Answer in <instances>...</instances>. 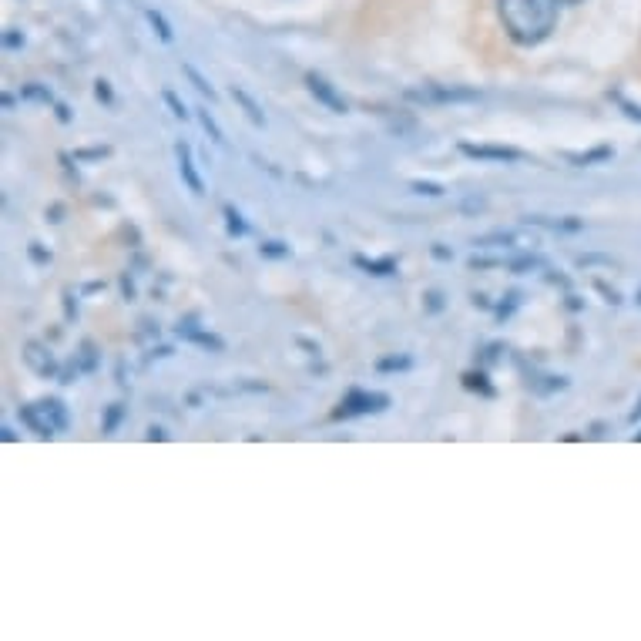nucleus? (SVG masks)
I'll list each match as a JSON object with an SVG mask.
<instances>
[{"instance_id": "4be33fe9", "label": "nucleus", "mask_w": 641, "mask_h": 641, "mask_svg": "<svg viewBox=\"0 0 641 641\" xmlns=\"http://www.w3.org/2000/svg\"><path fill=\"white\" fill-rule=\"evenodd\" d=\"M464 387L474 390V393H484V397H494V387L487 383V376L484 373H474V370H470V373H464Z\"/></svg>"}, {"instance_id": "5701e85b", "label": "nucleus", "mask_w": 641, "mask_h": 641, "mask_svg": "<svg viewBox=\"0 0 641 641\" xmlns=\"http://www.w3.org/2000/svg\"><path fill=\"white\" fill-rule=\"evenodd\" d=\"M259 255L262 259H292V249L286 242H262L259 245Z\"/></svg>"}, {"instance_id": "4c0bfd02", "label": "nucleus", "mask_w": 641, "mask_h": 641, "mask_svg": "<svg viewBox=\"0 0 641 641\" xmlns=\"http://www.w3.org/2000/svg\"><path fill=\"white\" fill-rule=\"evenodd\" d=\"M0 437H4V443H14V440H17V433H14V430H7V427H4V430H0Z\"/></svg>"}, {"instance_id": "9d476101", "label": "nucleus", "mask_w": 641, "mask_h": 641, "mask_svg": "<svg viewBox=\"0 0 641 641\" xmlns=\"http://www.w3.org/2000/svg\"><path fill=\"white\" fill-rule=\"evenodd\" d=\"M232 101L239 104V108H242V114L255 124V128H266V111H262V104H259V101H255L249 91L232 88Z\"/></svg>"}, {"instance_id": "c756f323", "label": "nucleus", "mask_w": 641, "mask_h": 641, "mask_svg": "<svg viewBox=\"0 0 641 641\" xmlns=\"http://www.w3.org/2000/svg\"><path fill=\"white\" fill-rule=\"evenodd\" d=\"M518 302H520V299H518V292H510V296H508V302H500V306H498V310H494V312H498L500 320H508L510 312L518 310Z\"/></svg>"}, {"instance_id": "dca6fc26", "label": "nucleus", "mask_w": 641, "mask_h": 641, "mask_svg": "<svg viewBox=\"0 0 641 641\" xmlns=\"http://www.w3.org/2000/svg\"><path fill=\"white\" fill-rule=\"evenodd\" d=\"M144 17H148V24L155 27V34H158V41H162V44H172V41H175V34H172V24H168L162 14H158V11H144Z\"/></svg>"}, {"instance_id": "423d86ee", "label": "nucleus", "mask_w": 641, "mask_h": 641, "mask_svg": "<svg viewBox=\"0 0 641 641\" xmlns=\"http://www.w3.org/2000/svg\"><path fill=\"white\" fill-rule=\"evenodd\" d=\"M24 363L31 366L34 373L41 376V380H51V376H57V360L51 356V350L41 343H24Z\"/></svg>"}, {"instance_id": "ddd939ff", "label": "nucleus", "mask_w": 641, "mask_h": 641, "mask_svg": "<svg viewBox=\"0 0 641 641\" xmlns=\"http://www.w3.org/2000/svg\"><path fill=\"white\" fill-rule=\"evenodd\" d=\"M356 266L366 269L370 276H393L397 272V259H366V255H356Z\"/></svg>"}, {"instance_id": "bb28decb", "label": "nucleus", "mask_w": 641, "mask_h": 641, "mask_svg": "<svg viewBox=\"0 0 641 641\" xmlns=\"http://www.w3.org/2000/svg\"><path fill=\"white\" fill-rule=\"evenodd\" d=\"M94 98L101 101V104H104V108H111V104H114V91H111V81H94Z\"/></svg>"}, {"instance_id": "0eeeda50", "label": "nucleus", "mask_w": 641, "mask_h": 641, "mask_svg": "<svg viewBox=\"0 0 641 641\" xmlns=\"http://www.w3.org/2000/svg\"><path fill=\"white\" fill-rule=\"evenodd\" d=\"M175 158H178V175H182L188 192H192V195H205V182H202L199 172H195V158H192V148H188L185 142L175 144Z\"/></svg>"}, {"instance_id": "2eb2a0df", "label": "nucleus", "mask_w": 641, "mask_h": 641, "mask_svg": "<svg viewBox=\"0 0 641 641\" xmlns=\"http://www.w3.org/2000/svg\"><path fill=\"white\" fill-rule=\"evenodd\" d=\"M199 124L205 128V134H209V142L212 144H219V148H225V134H222V128H219V122L212 118L209 114V108H199Z\"/></svg>"}, {"instance_id": "39448f33", "label": "nucleus", "mask_w": 641, "mask_h": 641, "mask_svg": "<svg viewBox=\"0 0 641 641\" xmlns=\"http://www.w3.org/2000/svg\"><path fill=\"white\" fill-rule=\"evenodd\" d=\"M306 88H310L312 98L320 101V104H326L332 114H346V111H350V104H346V101L336 94V88H332L330 81L320 78V74H306Z\"/></svg>"}, {"instance_id": "7c9ffc66", "label": "nucleus", "mask_w": 641, "mask_h": 641, "mask_svg": "<svg viewBox=\"0 0 641 641\" xmlns=\"http://www.w3.org/2000/svg\"><path fill=\"white\" fill-rule=\"evenodd\" d=\"M430 255L437 259V262H450V259H454V252H450L447 245H440V242H433V245H430Z\"/></svg>"}, {"instance_id": "cd10ccee", "label": "nucleus", "mask_w": 641, "mask_h": 641, "mask_svg": "<svg viewBox=\"0 0 641 641\" xmlns=\"http://www.w3.org/2000/svg\"><path fill=\"white\" fill-rule=\"evenodd\" d=\"M544 262L541 259H537V255H520V259H514V262H510V269H514V272H528V269H541Z\"/></svg>"}, {"instance_id": "2f4dec72", "label": "nucleus", "mask_w": 641, "mask_h": 641, "mask_svg": "<svg viewBox=\"0 0 641 641\" xmlns=\"http://www.w3.org/2000/svg\"><path fill=\"white\" fill-rule=\"evenodd\" d=\"M4 47H7V51H17V47H24V34L7 31V34H4Z\"/></svg>"}, {"instance_id": "6e6552de", "label": "nucleus", "mask_w": 641, "mask_h": 641, "mask_svg": "<svg viewBox=\"0 0 641 641\" xmlns=\"http://www.w3.org/2000/svg\"><path fill=\"white\" fill-rule=\"evenodd\" d=\"M564 158L575 168H591V165H601V162H611V158H615V148H611V144H597L591 152H564Z\"/></svg>"}, {"instance_id": "4468645a", "label": "nucleus", "mask_w": 641, "mask_h": 641, "mask_svg": "<svg viewBox=\"0 0 641 641\" xmlns=\"http://www.w3.org/2000/svg\"><path fill=\"white\" fill-rule=\"evenodd\" d=\"M222 215H225V229H229V235H232V239H242V235H249V222L242 219V212L235 209V205H225V209H222Z\"/></svg>"}, {"instance_id": "f3484780", "label": "nucleus", "mask_w": 641, "mask_h": 641, "mask_svg": "<svg viewBox=\"0 0 641 641\" xmlns=\"http://www.w3.org/2000/svg\"><path fill=\"white\" fill-rule=\"evenodd\" d=\"M104 158H111L108 144H98V148H74V162H81V165H91V162H104Z\"/></svg>"}, {"instance_id": "f704fd0d", "label": "nucleus", "mask_w": 641, "mask_h": 641, "mask_svg": "<svg viewBox=\"0 0 641 641\" xmlns=\"http://www.w3.org/2000/svg\"><path fill=\"white\" fill-rule=\"evenodd\" d=\"M54 111H57V122L71 124V118H74V114H71V108H67V104H54Z\"/></svg>"}, {"instance_id": "a19ab883", "label": "nucleus", "mask_w": 641, "mask_h": 641, "mask_svg": "<svg viewBox=\"0 0 641 641\" xmlns=\"http://www.w3.org/2000/svg\"><path fill=\"white\" fill-rule=\"evenodd\" d=\"M635 440H641V433H638V437H635Z\"/></svg>"}, {"instance_id": "393cba45", "label": "nucleus", "mask_w": 641, "mask_h": 641, "mask_svg": "<svg viewBox=\"0 0 641 641\" xmlns=\"http://www.w3.org/2000/svg\"><path fill=\"white\" fill-rule=\"evenodd\" d=\"M409 188H413L417 195H427V199H443V195H447V188L437 185V182H409Z\"/></svg>"}, {"instance_id": "6ab92c4d", "label": "nucleus", "mask_w": 641, "mask_h": 641, "mask_svg": "<svg viewBox=\"0 0 641 641\" xmlns=\"http://www.w3.org/2000/svg\"><path fill=\"white\" fill-rule=\"evenodd\" d=\"M74 360H78V366H81V370H84V373H94V370H98V356H94V343H91V340H84V343H81V353L74 356Z\"/></svg>"}, {"instance_id": "9b49d317", "label": "nucleus", "mask_w": 641, "mask_h": 641, "mask_svg": "<svg viewBox=\"0 0 641 641\" xmlns=\"http://www.w3.org/2000/svg\"><path fill=\"white\" fill-rule=\"evenodd\" d=\"M474 245H480V249H498V245L514 249V245H534V239H520L518 232H490V235L474 239Z\"/></svg>"}, {"instance_id": "1a4fd4ad", "label": "nucleus", "mask_w": 641, "mask_h": 641, "mask_svg": "<svg viewBox=\"0 0 641 641\" xmlns=\"http://www.w3.org/2000/svg\"><path fill=\"white\" fill-rule=\"evenodd\" d=\"M21 420H24V427H27L34 437H41V440H47V437H54L57 433L41 407H21Z\"/></svg>"}, {"instance_id": "f8f14e48", "label": "nucleus", "mask_w": 641, "mask_h": 641, "mask_svg": "<svg viewBox=\"0 0 641 641\" xmlns=\"http://www.w3.org/2000/svg\"><path fill=\"white\" fill-rule=\"evenodd\" d=\"M37 407L44 409V417H47V420H51V427H54V430H67V427H71V417H67V407H64V403H61V399H41Z\"/></svg>"}, {"instance_id": "c85d7f7f", "label": "nucleus", "mask_w": 641, "mask_h": 641, "mask_svg": "<svg viewBox=\"0 0 641 641\" xmlns=\"http://www.w3.org/2000/svg\"><path fill=\"white\" fill-rule=\"evenodd\" d=\"M27 255H31L34 266H47V262H51V252H47V249H44L41 242H31V245H27Z\"/></svg>"}, {"instance_id": "c9c22d12", "label": "nucleus", "mask_w": 641, "mask_h": 641, "mask_svg": "<svg viewBox=\"0 0 641 641\" xmlns=\"http://www.w3.org/2000/svg\"><path fill=\"white\" fill-rule=\"evenodd\" d=\"M484 205H487L484 199H467L464 205H460V209H464V212H480V209H484Z\"/></svg>"}, {"instance_id": "a211bd4d", "label": "nucleus", "mask_w": 641, "mask_h": 641, "mask_svg": "<svg viewBox=\"0 0 641 641\" xmlns=\"http://www.w3.org/2000/svg\"><path fill=\"white\" fill-rule=\"evenodd\" d=\"M21 98L24 101H41V104H54V94H51V88H44V84H24Z\"/></svg>"}, {"instance_id": "ea45409f", "label": "nucleus", "mask_w": 641, "mask_h": 641, "mask_svg": "<svg viewBox=\"0 0 641 641\" xmlns=\"http://www.w3.org/2000/svg\"><path fill=\"white\" fill-rule=\"evenodd\" d=\"M557 4H577V0H557Z\"/></svg>"}, {"instance_id": "f257e3e1", "label": "nucleus", "mask_w": 641, "mask_h": 641, "mask_svg": "<svg viewBox=\"0 0 641 641\" xmlns=\"http://www.w3.org/2000/svg\"><path fill=\"white\" fill-rule=\"evenodd\" d=\"M504 31L524 47L547 41L557 24V0H498Z\"/></svg>"}, {"instance_id": "412c9836", "label": "nucleus", "mask_w": 641, "mask_h": 641, "mask_svg": "<svg viewBox=\"0 0 641 641\" xmlns=\"http://www.w3.org/2000/svg\"><path fill=\"white\" fill-rule=\"evenodd\" d=\"M185 74H188V81L195 84V91H199V94H205V98H209V101H219V94H215V88H212L209 81L202 78V74H199V71H195V67L185 64Z\"/></svg>"}, {"instance_id": "f03ea898", "label": "nucleus", "mask_w": 641, "mask_h": 641, "mask_svg": "<svg viewBox=\"0 0 641 641\" xmlns=\"http://www.w3.org/2000/svg\"><path fill=\"white\" fill-rule=\"evenodd\" d=\"M460 155L474 158V162H500V165H514L524 158V152L510 148V144H470L460 142Z\"/></svg>"}, {"instance_id": "b1692460", "label": "nucleus", "mask_w": 641, "mask_h": 641, "mask_svg": "<svg viewBox=\"0 0 641 641\" xmlns=\"http://www.w3.org/2000/svg\"><path fill=\"white\" fill-rule=\"evenodd\" d=\"M122 420H124V407H122V403H111L108 413H104V423H101V430H104V433H114Z\"/></svg>"}, {"instance_id": "e433bc0d", "label": "nucleus", "mask_w": 641, "mask_h": 641, "mask_svg": "<svg viewBox=\"0 0 641 641\" xmlns=\"http://www.w3.org/2000/svg\"><path fill=\"white\" fill-rule=\"evenodd\" d=\"M148 440H165V430H162V427H152V430H148Z\"/></svg>"}, {"instance_id": "58836bf2", "label": "nucleus", "mask_w": 641, "mask_h": 641, "mask_svg": "<svg viewBox=\"0 0 641 641\" xmlns=\"http://www.w3.org/2000/svg\"><path fill=\"white\" fill-rule=\"evenodd\" d=\"M638 417H641V403H638L635 409H631V420H638Z\"/></svg>"}, {"instance_id": "72a5a7b5", "label": "nucleus", "mask_w": 641, "mask_h": 641, "mask_svg": "<svg viewBox=\"0 0 641 641\" xmlns=\"http://www.w3.org/2000/svg\"><path fill=\"white\" fill-rule=\"evenodd\" d=\"M440 292H427V310L430 312H440L443 310V302H440Z\"/></svg>"}, {"instance_id": "7ed1b4c3", "label": "nucleus", "mask_w": 641, "mask_h": 641, "mask_svg": "<svg viewBox=\"0 0 641 641\" xmlns=\"http://www.w3.org/2000/svg\"><path fill=\"white\" fill-rule=\"evenodd\" d=\"M409 98H420V101H437V104H474V101H480L484 94L477 88H457V84H430L427 91H413Z\"/></svg>"}, {"instance_id": "a878e982", "label": "nucleus", "mask_w": 641, "mask_h": 641, "mask_svg": "<svg viewBox=\"0 0 641 641\" xmlns=\"http://www.w3.org/2000/svg\"><path fill=\"white\" fill-rule=\"evenodd\" d=\"M162 98H165L168 111H172V114H175V118H182V122H188V118H192V114H188V108H185V104H182V101H178V94H175V91H165V94H162Z\"/></svg>"}, {"instance_id": "20e7f679", "label": "nucleus", "mask_w": 641, "mask_h": 641, "mask_svg": "<svg viewBox=\"0 0 641 641\" xmlns=\"http://www.w3.org/2000/svg\"><path fill=\"white\" fill-rule=\"evenodd\" d=\"M387 407H390L387 393H366V390H353V393H346L340 417H350V413H383Z\"/></svg>"}, {"instance_id": "aec40b11", "label": "nucleus", "mask_w": 641, "mask_h": 641, "mask_svg": "<svg viewBox=\"0 0 641 641\" xmlns=\"http://www.w3.org/2000/svg\"><path fill=\"white\" fill-rule=\"evenodd\" d=\"M409 366H413L409 356H387V360L376 363V370H380V373H403V370H409Z\"/></svg>"}, {"instance_id": "473e14b6", "label": "nucleus", "mask_w": 641, "mask_h": 641, "mask_svg": "<svg viewBox=\"0 0 641 641\" xmlns=\"http://www.w3.org/2000/svg\"><path fill=\"white\" fill-rule=\"evenodd\" d=\"M621 101V108H625V114H628L631 122H641V108L638 104H631V101H625V98H618Z\"/></svg>"}]
</instances>
